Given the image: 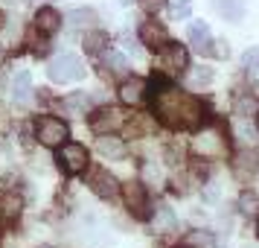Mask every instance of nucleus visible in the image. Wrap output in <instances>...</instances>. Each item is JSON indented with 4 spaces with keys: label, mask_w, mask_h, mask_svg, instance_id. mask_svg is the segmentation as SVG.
<instances>
[{
    "label": "nucleus",
    "mask_w": 259,
    "mask_h": 248,
    "mask_svg": "<svg viewBox=\"0 0 259 248\" xmlns=\"http://www.w3.org/2000/svg\"><path fill=\"white\" fill-rule=\"evenodd\" d=\"M154 114L160 117V123H166L169 129H195L201 123V105L198 99L187 96L184 91H175V88H163L154 94Z\"/></svg>",
    "instance_id": "obj_1"
},
{
    "label": "nucleus",
    "mask_w": 259,
    "mask_h": 248,
    "mask_svg": "<svg viewBox=\"0 0 259 248\" xmlns=\"http://www.w3.org/2000/svg\"><path fill=\"white\" fill-rule=\"evenodd\" d=\"M29 96H32V79H29V73H18L15 76V99L18 102H29Z\"/></svg>",
    "instance_id": "obj_15"
},
{
    "label": "nucleus",
    "mask_w": 259,
    "mask_h": 248,
    "mask_svg": "<svg viewBox=\"0 0 259 248\" xmlns=\"http://www.w3.org/2000/svg\"><path fill=\"white\" fill-rule=\"evenodd\" d=\"M21 213V199L18 196H0V219H15Z\"/></svg>",
    "instance_id": "obj_17"
},
{
    "label": "nucleus",
    "mask_w": 259,
    "mask_h": 248,
    "mask_svg": "<svg viewBox=\"0 0 259 248\" xmlns=\"http://www.w3.org/2000/svg\"><path fill=\"white\" fill-rule=\"evenodd\" d=\"M242 67H245V70H256L259 67V47H250L245 56H242Z\"/></svg>",
    "instance_id": "obj_27"
},
{
    "label": "nucleus",
    "mask_w": 259,
    "mask_h": 248,
    "mask_svg": "<svg viewBox=\"0 0 259 248\" xmlns=\"http://www.w3.org/2000/svg\"><path fill=\"white\" fill-rule=\"evenodd\" d=\"M192 152L198 155H219L222 152V140H219V134L215 131H207V134H201L192 140Z\"/></svg>",
    "instance_id": "obj_12"
},
{
    "label": "nucleus",
    "mask_w": 259,
    "mask_h": 248,
    "mask_svg": "<svg viewBox=\"0 0 259 248\" xmlns=\"http://www.w3.org/2000/svg\"><path fill=\"white\" fill-rule=\"evenodd\" d=\"M41 248H53V245H41Z\"/></svg>",
    "instance_id": "obj_32"
},
{
    "label": "nucleus",
    "mask_w": 259,
    "mask_h": 248,
    "mask_svg": "<svg viewBox=\"0 0 259 248\" xmlns=\"http://www.w3.org/2000/svg\"><path fill=\"white\" fill-rule=\"evenodd\" d=\"M105 67L111 73H125V70H128V59H125V56H119V53H108V56H105Z\"/></svg>",
    "instance_id": "obj_22"
},
{
    "label": "nucleus",
    "mask_w": 259,
    "mask_h": 248,
    "mask_svg": "<svg viewBox=\"0 0 259 248\" xmlns=\"http://www.w3.org/2000/svg\"><path fill=\"white\" fill-rule=\"evenodd\" d=\"M122 199H125V204H128V210L134 213V216H140V219L149 216V199H146V187H143V184L128 181V184L122 187Z\"/></svg>",
    "instance_id": "obj_6"
},
{
    "label": "nucleus",
    "mask_w": 259,
    "mask_h": 248,
    "mask_svg": "<svg viewBox=\"0 0 259 248\" xmlns=\"http://www.w3.org/2000/svg\"><path fill=\"white\" fill-rule=\"evenodd\" d=\"M35 26L44 32V36H53V32L61 26V15L56 12V9H50V6H47V9H41V12L35 15Z\"/></svg>",
    "instance_id": "obj_13"
},
{
    "label": "nucleus",
    "mask_w": 259,
    "mask_h": 248,
    "mask_svg": "<svg viewBox=\"0 0 259 248\" xmlns=\"http://www.w3.org/2000/svg\"><path fill=\"white\" fill-rule=\"evenodd\" d=\"M256 105L259 102H253V99H239V102H236V114H242V117H247V114H253V111H256Z\"/></svg>",
    "instance_id": "obj_29"
},
{
    "label": "nucleus",
    "mask_w": 259,
    "mask_h": 248,
    "mask_svg": "<svg viewBox=\"0 0 259 248\" xmlns=\"http://www.w3.org/2000/svg\"><path fill=\"white\" fill-rule=\"evenodd\" d=\"M122 3H131V0H122Z\"/></svg>",
    "instance_id": "obj_33"
},
{
    "label": "nucleus",
    "mask_w": 259,
    "mask_h": 248,
    "mask_svg": "<svg viewBox=\"0 0 259 248\" xmlns=\"http://www.w3.org/2000/svg\"><path fill=\"white\" fill-rule=\"evenodd\" d=\"M59 161L64 166V172H70V175H79L88 169V152H84V146L79 143H61V152H59Z\"/></svg>",
    "instance_id": "obj_4"
},
{
    "label": "nucleus",
    "mask_w": 259,
    "mask_h": 248,
    "mask_svg": "<svg viewBox=\"0 0 259 248\" xmlns=\"http://www.w3.org/2000/svg\"><path fill=\"white\" fill-rule=\"evenodd\" d=\"M96 21V12L94 9H76V12L70 15V24L73 26H91Z\"/></svg>",
    "instance_id": "obj_23"
},
{
    "label": "nucleus",
    "mask_w": 259,
    "mask_h": 248,
    "mask_svg": "<svg viewBox=\"0 0 259 248\" xmlns=\"http://www.w3.org/2000/svg\"><path fill=\"white\" fill-rule=\"evenodd\" d=\"M140 6H143V12L154 15V12H160V9L166 6V0H140Z\"/></svg>",
    "instance_id": "obj_30"
},
{
    "label": "nucleus",
    "mask_w": 259,
    "mask_h": 248,
    "mask_svg": "<svg viewBox=\"0 0 259 248\" xmlns=\"http://www.w3.org/2000/svg\"><path fill=\"white\" fill-rule=\"evenodd\" d=\"M166 73H184L189 67V53L184 44H175V41H169L163 47V59H160Z\"/></svg>",
    "instance_id": "obj_5"
},
{
    "label": "nucleus",
    "mask_w": 259,
    "mask_h": 248,
    "mask_svg": "<svg viewBox=\"0 0 259 248\" xmlns=\"http://www.w3.org/2000/svg\"><path fill=\"white\" fill-rule=\"evenodd\" d=\"M253 114H256V129H259V105H256V111H253Z\"/></svg>",
    "instance_id": "obj_31"
},
{
    "label": "nucleus",
    "mask_w": 259,
    "mask_h": 248,
    "mask_svg": "<svg viewBox=\"0 0 259 248\" xmlns=\"http://www.w3.org/2000/svg\"><path fill=\"white\" fill-rule=\"evenodd\" d=\"M0 21H3V15H0Z\"/></svg>",
    "instance_id": "obj_34"
},
{
    "label": "nucleus",
    "mask_w": 259,
    "mask_h": 248,
    "mask_svg": "<svg viewBox=\"0 0 259 248\" xmlns=\"http://www.w3.org/2000/svg\"><path fill=\"white\" fill-rule=\"evenodd\" d=\"M210 79H212L210 67H195L192 76H189V82H192V85H210Z\"/></svg>",
    "instance_id": "obj_26"
},
{
    "label": "nucleus",
    "mask_w": 259,
    "mask_h": 248,
    "mask_svg": "<svg viewBox=\"0 0 259 248\" xmlns=\"http://www.w3.org/2000/svg\"><path fill=\"white\" fill-rule=\"evenodd\" d=\"M64 108H73V111H88V108H91V99H88V96H67V99H64Z\"/></svg>",
    "instance_id": "obj_28"
},
{
    "label": "nucleus",
    "mask_w": 259,
    "mask_h": 248,
    "mask_svg": "<svg viewBox=\"0 0 259 248\" xmlns=\"http://www.w3.org/2000/svg\"><path fill=\"white\" fill-rule=\"evenodd\" d=\"M215 9L222 12L227 21H239L245 15V0H215Z\"/></svg>",
    "instance_id": "obj_14"
},
{
    "label": "nucleus",
    "mask_w": 259,
    "mask_h": 248,
    "mask_svg": "<svg viewBox=\"0 0 259 248\" xmlns=\"http://www.w3.org/2000/svg\"><path fill=\"white\" fill-rule=\"evenodd\" d=\"M239 207H242L245 213H256L259 210V199L253 196V193H242V196H239Z\"/></svg>",
    "instance_id": "obj_25"
},
{
    "label": "nucleus",
    "mask_w": 259,
    "mask_h": 248,
    "mask_svg": "<svg viewBox=\"0 0 259 248\" xmlns=\"http://www.w3.org/2000/svg\"><path fill=\"white\" fill-rule=\"evenodd\" d=\"M99 152L105 155V158H122V152H125V146H122V140H117V137H99Z\"/></svg>",
    "instance_id": "obj_16"
},
{
    "label": "nucleus",
    "mask_w": 259,
    "mask_h": 248,
    "mask_svg": "<svg viewBox=\"0 0 259 248\" xmlns=\"http://www.w3.org/2000/svg\"><path fill=\"white\" fill-rule=\"evenodd\" d=\"M140 38L149 50H163L166 44H169V32H166L163 24H157V21H143Z\"/></svg>",
    "instance_id": "obj_9"
},
{
    "label": "nucleus",
    "mask_w": 259,
    "mask_h": 248,
    "mask_svg": "<svg viewBox=\"0 0 259 248\" xmlns=\"http://www.w3.org/2000/svg\"><path fill=\"white\" fill-rule=\"evenodd\" d=\"M187 36H189V44H192V50L195 53H210V26L204 24V21H192L187 29Z\"/></svg>",
    "instance_id": "obj_10"
},
{
    "label": "nucleus",
    "mask_w": 259,
    "mask_h": 248,
    "mask_svg": "<svg viewBox=\"0 0 259 248\" xmlns=\"http://www.w3.org/2000/svg\"><path fill=\"white\" fill-rule=\"evenodd\" d=\"M152 228L157 231V234H163L166 228H175V213L169 210V207H160V210H157V216H154Z\"/></svg>",
    "instance_id": "obj_19"
},
{
    "label": "nucleus",
    "mask_w": 259,
    "mask_h": 248,
    "mask_svg": "<svg viewBox=\"0 0 259 248\" xmlns=\"http://www.w3.org/2000/svg\"><path fill=\"white\" fill-rule=\"evenodd\" d=\"M35 137L41 146L47 149H59L61 143L67 140V123L59 117H41L35 123Z\"/></svg>",
    "instance_id": "obj_2"
},
{
    "label": "nucleus",
    "mask_w": 259,
    "mask_h": 248,
    "mask_svg": "<svg viewBox=\"0 0 259 248\" xmlns=\"http://www.w3.org/2000/svg\"><path fill=\"white\" fill-rule=\"evenodd\" d=\"M47 76L53 82H76V79H82L84 76V67L82 61L76 59V56H56L53 64L47 67Z\"/></svg>",
    "instance_id": "obj_3"
},
{
    "label": "nucleus",
    "mask_w": 259,
    "mask_h": 248,
    "mask_svg": "<svg viewBox=\"0 0 259 248\" xmlns=\"http://www.w3.org/2000/svg\"><path fill=\"white\" fill-rule=\"evenodd\" d=\"M236 169H242V172H256L259 169V158L256 152H245L236 158Z\"/></svg>",
    "instance_id": "obj_21"
},
{
    "label": "nucleus",
    "mask_w": 259,
    "mask_h": 248,
    "mask_svg": "<svg viewBox=\"0 0 259 248\" xmlns=\"http://www.w3.org/2000/svg\"><path fill=\"white\" fill-rule=\"evenodd\" d=\"M122 123H125V114L119 108H102V111H96L91 117V129L99 131V134H108V131L119 129Z\"/></svg>",
    "instance_id": "obj_8"
},
{
    "label": "nucleus",
    "mask_w": 259,
    "mask_h": 248,
    "mask_svg": "<svg viewBox=\"0 0 259 248\" xmlns=\"http://www.w3.org/2000/svg\"><path fill=\"white\" fill-rule=\"evenodd\" d=\"M166 3H169V15L178 21L189 18V12H192V0H166Z\"/></svg>",
    "instance_id": "obj_20"
},
{
    "label": "nucleus",
    "mask_w": 259,
    "mask_h": 248,
    "mask_svg": "<svg viewBox=\"0 0 259 248\" xmlns=\"http://www.w3.org/2000/svg\"><path fill=\"white\" fill-rule=\"evenodd\" d=\"M143 96H146V82L143 79H125L119 85V99L122 105H140Z\"/></svg>",
    "instance_id": "obj_11"
},
{
    "label": "nucleus",
    "mask_w": 259,
    "mask_h": 248,
    "mask_svg": "<svg viewBox=\"0 0 259 248\" xmlns=\"http://www.w3.org/2000/svg\"><path fill=\"white\" fill-rule=\"evenodd\" d=\"M84 47H88V53H102L105 50V36L102 32H91L84 38Z\"/></svg>",
    "instance_id": "obj_24"
},
{
    "label": "nucleus",
    "mask_w": 259,
    "mask_h": 248,
    "mask_svg": "<svg viewBox=\"0 0 259 248\" xmlns=\"http://www.w3.org/2000/svg\"><path fill=\"white\" fill-rule=\"evenodd\" d=\"M88 184H91V190H94L99 199H114L119 193V181L108 169H94L91 178H88Z\"/></svg>",
    "instance_id": "obj_7"
},
{
    "label": "nucleus",
    "mask_w": 259,
    "mask_h": 248,
    "mask_svg": "<svg viewBox=\"0 0 259 248\" xmlns=\"http://www.w3.org/2000/svg\"><path fill=\"white\" fill-rule=\"evenodd\" d=\"M187 245H192V248H215V236H212L210 231H192V234L187 236Z\"/></svg>",
    "instance_id": "obj_18"
}]
</instances>
